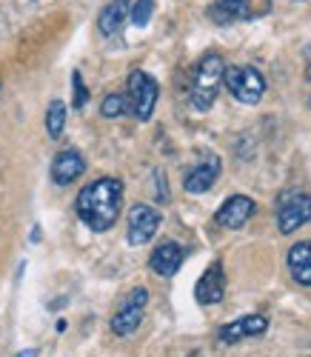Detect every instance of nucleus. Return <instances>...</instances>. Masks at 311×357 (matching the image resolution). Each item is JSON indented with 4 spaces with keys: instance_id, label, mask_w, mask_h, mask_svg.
<instances>
[{
    "instance_id": "nucleus-7",
    "label": "nucleus",
    "mask_w": 311,
    "mask_h": 357,
    "mask_svg": "<svg viewBox=\"0 0 311 357\" xmlns=\"http://www.w3.org/2000/svg\"><path fill=\"white\" fill-rule=\"evenodd\" d=\"M271 0H214L208 6V17L214 23H234V20H255L268 15Z\"/></svg>"
},
{
    "instance_id": "nucleus-21",
    "label": "nucleus",
    "mask_w": 311,
    "mask_h": 357,
    "mask_svg": "<svg viewBox=\"0 0 311 357\" xmlns=\"http://www.w3.org/2000/svg\"><path fill=\"white\" fill-rule=\"evenodd\" d=\"M40 354V349H26V351H20L17 357H38Z\"/></svg>"
},
{
    "instance_id": "nucleus-8",
    "label": "nucleus",
    "mask_w": 311,
    "mask_h": 357,
    "mask_svg": "<svg viewBox=\"0 0 311 357\" xmlns=\"http://www.w3.org/2000/svg\"><path fill=\"white\" fill-rule=\"evenodd\" d=\"M158 229H160V212L154 209V206H149V203L132 206L129 220H126V237H129L132 246L149 243L151 237L158 234Z\"/></svg>"
},
{
    "instance_id": "nucleus-22",
    "label": "nucleus",
    "mask_w": 311,
    "mask_h": 357,
    "mask_svg": "<svg viewBox=\"0 0 311 357\" xmlns=\"http://www.w3.org/2000/svg\"><path fill=\"white\" fill-rule=\"evenodd\" d=\"M305 77H308V80H311V66H308V72H305Z\"/></svg>"
},
{
    "instance_id": "nucleus-20",
    "label": "nucleus",
    "mask_w": 311,
    "mask_h": 357,
    "mask_svg": "<svg viewBox=\"0 0 311 357\" xmlns=\"http://www.w3.org/2000/svg\"><path fill=\"white\" fill-rule=\"evenodd\" d=\"M72 89H75V98H72V106L75 109H83L89 103V89L83 83V75L80 72H72Z\"/></svg>"
},
{
    "instance_id": "nucleus-4",
    "label": "nucleus",
    "mask_w": 311,
    "mask_h": 357,
    "mask_svg": "<svg viewBox=\"0 0 311 357\" xmlns=\"http://www.w3.org/2000/svg\"><path fill=\"white\" fill-rule=\"evenodd\" d=\"M146 303H149V291L143 286H135L129 294H123V301L117 303V312L112 314V332L117 337L135 335V329L143 323Z\"/></svg>"
},
{
    "instance_id": "nucleus-1",
    "label": "nucleus",
    "mask_w": 311,
    "mask_h": 357,
    "mask_svg": "<svg viewBox=\"0 0 311 357\" xmlns=\"http://www.w3.org/2000/svg\"><path fill=\"white\" fill-rule=\"evenodd\" d=\"M123 206V183L117 177H100L80 189L75 200V212L91 231H109L117 223Z\"/></svg>"
},
{
    "instance_id": "nucleus-16",
    "label": "nucleus",
    "mask_w": 311,
    "mask_h": 357,
    "mask_svg": "<svg viewBox=\"0 0 311 357\" xmlns=\"http://www.w3.org/2000/svg\"><path fill=\"white\" fill-rule=\"evenodd\" d=\"M289 272L294 278V283L300 286H311V241H303V243H294L289 249Z\"/></svg>"
},
{
    "instance_id": "nucleus-5",
    "label": "nucleus",
    "mask_w": 311,
    "mask_h": 357,
    "mask_svg": "<svg viewBox=\"0 0 311 357\" xmlns=\"http://www.w3.org/2000/svg\"><path fill=\"white\" fill-rule=\"evenodd\" d=\"M311 223V195L305 192H283L277 200V229L283 234L297 231Z\"/></svg>"
},
{
    "instance_id": "nucleus-17",
    "label": "nucleus",
    "mask_w": 311,
    "mask_h": 357,
    "mask_svg": "<svg viewBox=\"0 0 311 357\" xmlns=\"http://www.w3.org/2000/svg\"><path fill=\"white\" fill-rule=\"evenodd\" d=\"M66 129V103L63 100H52L46 109V135L49 140H60Z\"/></svg>"
},
{
    "instance_id": "nucleus-15",
    "label": "nucleus",
    "mask_w": 311,
    "mask_h": 357,
    "mask_svg": "<svg viewBox=\"0 0 311 357\" xmlns=\"http://www.w3.org/2000/svg\"><path fill=\"white\" fill-rule=\"evenodd\" d=\"M132 20V9L129 0H109L98 15V29L103 38H117L123 32V23Z\"/></svg>"
},
{
    "instance_id": "nucleus-18",
    "label": "nucleus",
    "mask_w": 311,
    "mask_h": 357,
    "mask_svg": "<svg viewBox=\"0 0 311 357\" xmlns=\"http://www.w3.org/2000/svg\"><path fill=\"white\" fill-rule=\"evenodd\" d=\"M132 112V103H129V95H106L103 103H100V114L103 117H123V114H129Z\"/></svg>"
},
{
    "instance_id": "nucleus-3",
    "label": "nucleus",
    "mask_w": 311,
    "mask_h": 357,
    "mask_svg": "<svg viewBox=\"0 0 311 357\" xmlns=\"http://www.w3.org/2000/svg\"><path fill=\"white\" fill-rule=\"evenodd\" d=\"M223 83L229 89V95L243 106H255L266 95V77L255 66H229Z\"/></svg>"
},
{
    "instance_id": "nucleus-14",
    "label": "nucleus",
    "mask_w": 311,
    "mask_h": 357,
    "mask_svg": "<svg viewBox=\"0 0 311 357\" xmlns=\"http://www.w3.org/2000/svg\"><path fill=\"white\" fill-rule=\"evenodd\" d=\"M83 172H86V158L77 149H63V152H57L52 160V181L57 186H69Z\"/></svg>"
},
{
    "instance_id": "nucleus-23",
    "label": "nucleus",
    "mask_w": 311,
    "mask_h": 357,
    "mask_svg": "<svg viewBox=\"0 0 311 357\" xmlns=\"http://www.w3.org/2000/svg\"><path fill=\"white\" fill-rule=\"evenodd\" d=\"M308 106H311V100H308Z\"/></svg>"
},
{
    "instance_id": "nucleus-6",
    "label": "nucleus",
    "mask_w": 311,
    "mask_h": 357,
    "mask_svg": "<svg viewBox=\"0 0 311 357\" xmlns=\"http://www.w3.org/2000/svg\"><path fill=\"white\" fill-rule=\"evenodd\" d=\"M129 103H132V114L137 121H149L154 106H158V98H160V86L149 72L143 69H135L129 75Z\"/></svg>"
},
{
    "instance_id": "nucleus-11",
    "label": "nucleus",
    "mask_w": 311,
    "mask_h": 357,
    "mask_svg": "<svg viewBox=\"0 0 311 357\" xmlns=\"http://www.w3.org/2000/svg\"><path fill=\"white\" fill-rule=\"evenodd\" d=\"M255 212H257V206H255V200L248 197V195H232L220 206V209L214 212V220H217V226L237 231V229H243L248 220H252Z\"/></svg>"
},
{
    "instance_id": "nucleus-13",
    "label": "nucleus",
    "mask_w": 311,
    "mask_h": 357,
    "mask_svg": "<svg viewBox=\"0 0 311 357\" xmlns=\"http://www.w3.org/2000/svg\"><path fill=\"white\" fill-rule=\"evenodd\" d=\"M183 260H185V249L177 241H163L158 249L151 252L149 266H151V272L158 278H174L180 272Z\"/></svg>"
},
{
    "instance_id": "nucleus-19",
    "label": "nucleus",
    "mask_w": 311,
    "mask_h": 357,
    "mask_svg": "<svg viewBox=\"0 0 311 357\" xmlns=\"http://www.w3.org/2000/svg\"><path fill=\"white\" fill-rule=\"evenodd\" d=\"M154 0H137L135 3V9H132V23L137 26V29H143V26H149V20H151V15H154Z\"/></svg>"
},
{
    "instance_id": "nucleus-12",
    "label": "nucleus",
    "mask_w": 311,
    "mask_h": 357,
    "mask_svg": "<svg viewBox=\"0 0 311 357\" xmlns=\"http://www.w3.org/2000/svg\"><path fill=\"white\" fill-rule=\"evenodd\" d=\"M195 297L200 306H214L226 297V272H223V263L214 260L208 269L200 275L197 286H195Z\"/></svg>"
},
{
    "instance_id": "nucleus-2",
    "label": "nucleus",
    "mask_w": 311,
    "mask_h": 357,
    "mask_svg": "<svg viewBox=\"0 0 311 357\" xmlns=\"http://www.w3.org/2000/svg\"><path fill=\"white\" fill-rule=\"evenodd\" d=\"M226 80V63L220 54H203V61L197 63L195 69V77H192V89H189V103L197 109V112H208L217 100V92Z\"/></svg>"
},
{
    "instance_id": "nucleus-9",
    "label": "nucleus",
    "mask_w": 311,
    "mask_h": 357,
    "mask_svg": "<svg viewBox=\"0 0 311 357\" xmlns=\"http://www.w3.org/2000/svg\"><path fill=\"white\" fill-rule=\"evenodd\" d=\"M266 329H268V317L266 314H243V317L220 326V329H217V340L226 343V346H234V343H243L248 337L266 335Z\"/></svg>"
},
{
    "instance_id": "nucleus-10",
    "label": "nucleus",
    "mask_w": 311,
    "mask_h": 357,
    "mask_svg": "<svg viewBox=\"0 0 311 357\" xmlns=\"http://www.w3.org/2000/svg\"><path fill=\"white\" fill-rule=\"evenodd\" d=\"M220 169H223L220 158H217L214 152H206V155L200 158V163H197L195 169H189V174L183 177V189L189 192V195H203V192H208V189L217 183V177H220Z\"/></svg>"
}]
</instances>
